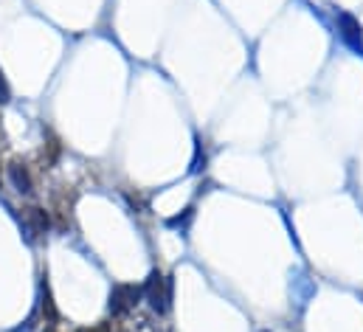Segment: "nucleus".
Returning <instances> with one entry per match:
<instances>
[{
  "label": "nucleus",
  "mask_w": 363,
  "mask_h": 332,
  "mask_svg": "<svg viewBox=\"0 0 363 332\" xmlns=\"http://www.w3.org/2000/svg\"><path fill=\"white\" fill-rule=\"evenodd\" d=\"M6 172H9L11 186H14L20 194H31V192H34V175H31V169H28V164H26L23 158H11L9 166H6Z\"/></svg>",
  "instance_id": "nucleus-5"
},
{
  "label": "nucleus",
  "mask_w": 363,
  "mask_h": 332,
  "mask_svg": "<svg viewBox=\"0 0 363 332\" xmlns=\"http://www.w3.org/2000/svg\"><path fill=\"white\" fill-rule=\"evenodd\" d=\"M43 332H57V327H45Z\"/></svg>",
  "instance_id": "nucleus-10"
},
{
  "label": "nucleus",
  "mask_w": 363,
  "mask_h": 332,
  "mask_svg": "<svg viewBox=\"0 0 363 332\" xmlns=\"http://www.w3.org/2000/svg\"><path fill=\"white\" fill-rule=\"evenodd\" d=\"M17 217H20V228H23L26 243H40L51 228V214L40 206H23Z\"/></svg>",
  "instance_id": "nucleus-2"
},
{
  "label": "nucleus",
  "mask_w": 363,
  "mask_h": 332,
  "mask_svg": "<svg viewBox=\"0 0 363 332\" xmlns=\"http://www.w3.org/2000/svg\"><path fill=\"white\" fill-rule=\"evenodd\" d=\"M79 332H113V327L110 324H96V327H85V330Z\"/></svg>",
  "instance_id": "nucleus-9"
},
{
  "label": "nucleus",
  "mask_w": 363,
  "mask_h": 332,
  "mask_svg": "<svg viewBox=\"0 0 363 332\" xmlns=\"http://www.w3.org/2000/svg\"><path fill=\"white\" fill-rule=\"evenodd\" d=\"M71 209H74V200L68 197V189L65 192H57L54 194V217H57V228H68L71 226Z\"/></svg>",
  "instance_id": "nucleus-6"
},
{
  "label": "nucleus",
  "mask_w": 363,
  "mask_h": 332,
  "mask_svg": "<svg viewBox=\"0 0 363 332\" xmlns=\"http://www.w3.org/2000/svg\"><path fill=\"white\" fill-rule=\"evenodd\" d=\"M60 158V141L51 138L45 147H43V169H51V164Z\"/></svg>",
  "instance_id": "nucleus-8"
},
{
  "label": "nucleus",
  "mask_w": 363,
  "mask_h": 332,
  "mask_svg": "<svg viewBox=\"0 0 363 332\" xmlns=\"http://www.w3.org/2000/svg\"><path fill=\"white\" fill-rule=\"evenodd\" d=\"M141 287L138 284H116L110 290V313L113 316H130L138 304H141Z\"/></svg>",
  "instance_id": "nucleus-3"
},
{
  "label": "nucleus",
  "mask_w": 363,
  "mask_h": 332,
  "mask_svg": "<svg viewBox=\"0 0 363 332\" xmlns=\"http://www.w3.org/2000/svg\"><path fill=\"white\" fill-rule=\"evenodd\" d=\"M335 28H338V37L344 40L347 48H352V51L363 54V26L355 14H350V11H338V14H335Z\"/></svg>",
  "instance_id": "nucleus-4"
},
{
  "label": "nucleus",
  "mask_w": 363,
  "mask_h": 332,
  "mask_svg": "<svg viewBox=\"0 0 363 332\" xmlns=\"http://www.w3.org/2000/svg\"><path fill=\"white\" fill-rule=\"evenodd\" d=\"M141 296H144V301L150 304L152 313L167 316L169 307H172V279H167L161 270H152L147 276V282L141 284Z\"/></svg>",
  "instance_id": "nucleus-1"
},
{
  "label": "nucleus",
  "mask_w": 363,
  "mask_h": 332,
  "mask_svg": "<svg viewBox=\"0 0 363 332\" xmlns=\"http://www.w3.org/2000/svg\"><path fill=\"white\" fill-rule=\"evenodd\" d=\"M40 293H43V301H40V310H43V321H45L48 327H57V321H60V313H57V304H54V299H51L48 282H43V284H40Z\"/></svg>",
  "instance_id": "nucleus-7"
},
{
  "label": "nucleus",
  "mask_w": 363,
  "mask_h": 332,
  "mask_svg": "<svg viewBox=\"0 0 363 332\" xmlns=\"http://www.w3.org/2000/svg\"><path fill=\"white\" fill-rule=\"evenodd\" d=\"M116 332H127V330H116Z\"/></svg>",
  "instance_id": "nucleus-11"
}]
</instances>
